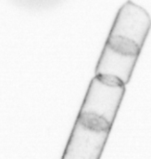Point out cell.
Returning <instances> with one entry per match:
<instances>
[{
  "label": "cell",
  "mask_w": 151,
  "mask_h": 159,
  "mask_svg": "<svg viewBox=\"0 0 151 159\" xmlns=\"http://www.w3.org/2000/svg\"><path fill=\"white\" fill-rule=\"evenodd\" d=\"M125 92V85L96 75L90 82L79 116L105 122L112 127Z\"/></svg>",
  "instance_id": "7a4b0ae2"
},
{
  "label": "cell",
  "mask_w": 151,
  "mask_h": 159,
  "mask_svg": "<svg viewBox=\"0 0 151 159\" xmlns=\"http://www.w3.org/2000/svg\"><path fill=\"white\" fill-rule=\"evenodd\" d=\"M150 28L151 18L148 11L128 0L119 9L106 42L139 55Z\"/></svg>",
  "instance_id": "6da1fadb"
},
{
  "label": "cell",
  "mask_w": 151,
  "mask_h": 159,
  "mask_svg": "<svg viewBox=\"0 0 151 159\" xmlns=\"http://www.w3.org/2000/svg\"><path fill=\"white\" fill-rule=\"evenodd\" d=\"M19 7L28 10H45L56 7L62 0H9Z\"/></svg>",
  "instance_id": "5b68a950"
},
{
  "label": "cell",
  "mask_w": 151,
  "mask_h": 159,
  "mask_svg": "<svg viewBox=\"0 0 151 159\" xmlns=\"http://www.w3.org/2000/svg\"><path fill=\"white\" fill-rule=\"evenodd\" d=\"M139 55L105 43L96 67V75L117 80L126 85L133 74Z\"/></svg>",
  "instance_id": "277c9868"
},
{
  "label": "cell",
  "mask_w": 151,
  "mask_h": 159,
  "mask_svg": "<svg viewBox=\"0 0 151 159\" xmlns=\"http://www.w3.org/2000/svg\"><path fill=\"white\" fill-rule=\"evenodd\" d=\"M111 126L86 116H77L61 159H99Z\"/></svg>",
  "instance_id": "3957f363"
}]
</instances>
